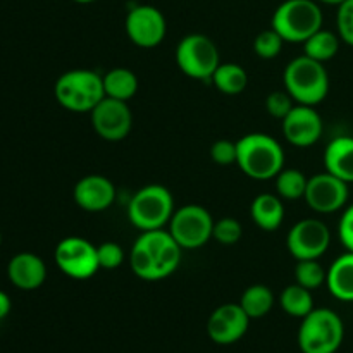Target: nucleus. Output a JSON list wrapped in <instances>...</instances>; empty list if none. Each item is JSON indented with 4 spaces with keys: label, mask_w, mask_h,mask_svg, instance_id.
Instances as JSON below:
<instances>
[{
    "label": "nucleus",
    "mask_w": 353,
    "mask_h": 353,
    "mask_svg": "<svg viewBox=\"0 0 353 353\" xmlns=\"http://www.w3.org/2000/svg\"><path fill=\"white\" fill-rule=\"evenodd\" d=\"M330 228L319 219L299 221L286 238V247L296 261L323 257L330 248Z\"/></svg>",
    "instance_id": "10"
},
{
    "label": "nucleus",
    "mask_w": 353,
    "mask_h": 353,
    "mask_svg": "<svg viewBox=\"0 0 353 353\" xmlns=\"http://www.w3.org/2000/svg\"><path fill=\"white\" fill-rule=\"evenodd\" d=\"M285 40L276 30H264L255 37L254 40V52L261 59H274L281 52Z\"/></svg>",
    "instance_id": "30"
},
{
    "label": "nucleus",
    "mask_w": 353,
    "mask_h": 353,
    "mask_svg": "<svg viewBox=\"0 0 353 353\" xmlns=\"http://www.w3.org/2000/svg\"><path fill=\"white\" fill-rule=\"evenodd\" d=\"M336 24L341 40L353 47V0H345L341 6H338Z\"/></svg>",
    "instance_id": "34"
},
{
    "label": "nucleus",
    "mask_w": 353,
    "mask_h": 353,
    "mask_svg": "<svg viewBox=\"0 0 353 353\" xmlns=\"http://www.w3.org/2000/svg\"><path fill=\"white\" fill-rule=\"evenodd\" d=\"M250 317L240 303H224L210 314L207 321V333L217 345H231L247 334Z\"/></svg>",
    "instance_id": "14"
},
{
    "label": "nucleus",
    "mask_w": 353,
    "mask_h": 353,
    "mask_svg": "<svg viewBox=\"0 0 353 353\" xmlns=\"http://www.w3.org/2000/svg\"><path fill=\"white\" fill-rule=\"evenodd\" d=\"M295 279L300 286L312 292V290L321 288L326 283L327 271H324V268L317 262V259L299 261L295 268Z\"/></svg>",
    "instance_id": "29"
},
{
    "label": "nucleus",
    "mask_w": 353,
    "mask_h": 353,
    "mask_svg": "<svg viewBox=\"0 0 353 353\" xmlns=\"http://www.w3.org/2000/svg\"><path fill=\"white\" fill-rule=\"evenodd\" d=\"M240 305L250 319H261L274 307V293L265 285H252L241 295Z\"/></svg>",
    "instance_id": "24"
},
{
    "label": "nucleus",
    "mask_w": 353,
    "mask_h": 353,
    "mask_svg": "<svg viewBox=\"0 0 353 353\" xmlns=\"http://www.w3.org/2000/svg\"><path fill=\"white\" fill-rule=\"evenodd\" d=\"M78 3H90V2H95V0H74Z\"/></svg>",
    "instance_id": "39"
},
{
    "label": "nucleus",
    "mask_w": 353,
    "mask_h": 353,
    "mask_svg": "<svg viewBox=\"0 0 353 353\" xmlns=\"http://www.w3.org/2000/svg\"><path fill=\"white\" fill-rule=\"evenodd\" d=\"M236 164L252 179L268 181L283 171L285 152L278 140L265 133H250L236 141Z\"/></svg>",
    "instance_id": "1"
},
{
    "label": "nucleus",
    "mask_w": 353,
    "mask_h": 353,
    "mask_svg": "<svg viewBox=\"0 0 353 353\" xmlns=\"http://www.w3.org/2000/svg\"><path fill=\"white\" fill-rule=\"evenodd\" d=\"M176 62L190 78L210 79L217 65L221 64L219 50L205 34H186L176 47Z\"/></svg>",
    "instance_id": "7"
},
{
    "label": "nucleus",
    "mask_w": 353,
    "mask_h": 353,
    "mask_svg": "<svg viewBox=\"0 0 353 353\" xmlns=\"http://www.w3.org/2000/svg\"><path fill=\"white\" fill-rule=\"evenodd\" d=\"M285 88L293 100L302 105H317L330 92V74L323 62L302 55L286 65Z\"/></svg>",
    "instance_id": "2"
},
{
    "label": "nucleus",
    "mask_w": 353,
    "mask_h": 353,
    "mask_svg": "<svg viewBox=\"0 0 353 353\" xmlns=\"http://www.w3.org/2000/svg\"><path fill=\"white\" fill-rule=\"evenodd\" d=\"M326 285L334 299L353 302V252L347 250L331 264Z\"/></svg>",
    "instance_id": "20"
},
{
    "label": "nucleus",
    "mask_w": 353,
    "mask_h": 353,
    "mask_svg": "<svg viewBox=\"0 0 353 353\" xmlns=\"http://www.w3.org/2000/svg\"><path fill=\"white\" fill-rule=\"evenodd\" d=\"M281 123L283 134L295 147H312L323 137V119L319 112L310 105L299 103L290 110Z\"/></svg>",
    "instance_id": "15"
},
{
    "label": "nucleus",
    "mask_w": 353,
    "mask_h": 353,
    "mask_svg": "<svg viewBox=\"0 0 353 353\" xmlns=\"http://www.w3.org/2000/svg\"><path fill=\"white\" fill-rule=\"evenodd\" d=\"M174 214L171 192L162 185H148L138 190L128 205L131 224L141 231L161 230Z\"/></svg>",
    "instance_id": "6"
},
{
    "label": "nucleus",
    "mask_w": 353,
    "mask_h": 353,
    "mask_svg": "<svg viewBox=\"0 0 353 353\" xmlns=\"http://www.w3.org/2000/svg\"><path fill=\"white\" fill-rule=\"evenodd\" d=\"M212 83L224 95H240L248 85V74L240 64H219L212 74Z\"/></svg>",
    "instance_id": "23"
},
{
    "label": "nucleus",
    "mask_w": 353,
    "mask_h": 353,
    "mask_svg": "<svg viewBox=\"0 0 353 353\" xmlns=\"http://www.w3.org/2000/svg\"><path fill=\"white\" fill-rule=\"evenodd\" d=\"M137 241L150 252L154 261L157 262L162 278H168L178 269L179 262H181L183 248L179 247V243L172 238L169 231H164L162 228L161 230L143 231Z\"/></svg>",
    "instance_id": "17"
},
{
    "label": "nucleus",
    "mask_w": 353,
    "mask_h": 353,
    "mask_svg": "<svg viewBox=\"0 0 353 353\" xmlns=\"http://www.w3.org/2000/svg\"><path fill=\"white\" fill-rule=\"evenodd\" d=\"M250 214L254 223L261 230L276 231L285 219V205L279 196L272 195V193H262V195L255 196V200L252 202Z\"/></svg>",
    "instance_id": "21"
},
{
    "label": "nucleus",
    "mask_w": 353,
    "mask_h": 353,
    "mask_svg": "<svg viewBox=\"0 0 353 353\" xmlns=\"http://www.w3.org/2000/svg\"><path fill=\"white\" fill-rule=\"evenodd\" d=\"M57 102L71 112H92L105 97L102 76L90 69H72L55 81Z\"/></svg>",
    "instance_id": "4"
},
{
    "label": "nucleus",
    "mask_w": 353,
    "mask_h": 353,
    "mask_svg": "<svg viewBox=\"0 0 353 353\" xmlns=\"http://www.w3.org/2000/svg\"><path fill=\"white\" fill-rule=\"evenodd\" d=\"M293 107H295L293 105V97L286 90L285 92L278 90V92L269 93L268 99H265V109L276 119H285Z\"/></svg>",
    "instance_id": "32"
},
{
    "label": "nucleus",
    "mask_w": 353,
    "mask_h": 353,
    "mask_svg": "<svg viewBox=\"0 0 353 353\" xmlns=\"http://www.w3.org/2000/svg\"><path fill=\"white\" fill-rule=\"evenodd\" d=\"M317 2H323V3H330V6H341L345 0H317Z\"/></svg>",
    "instance_id": "38"
},
{
    "label": "nucleus",
    "mask_w": 353,
    "mask_h": 353,
    "mask_svg": "<svg viewBox=\"0 0 353 353\" xmlns=\"http://www.w3.org/2000/svg\"><path fill=\"white\" fill-rule=\"evenodd\" d=\"M279 303H281V309L288 316L299 317V319H303L314 310L312 293H310V290L300 286L299 283L286 286L283 290L281 296H279Z\"/></svg>",
    "instance_id": "25"
},
{
    "label": "nucleus",
    "mask_w": 353,
    "mask_h": 353,
    "mask_svg": "<svg viewBox=\"0 0 353 353\" xmlns=\"http://www.w3.org/2000/svg\"><path fill=\"white\" fill-rule=\"evenodd\" d=\"M7 274H9L10 283L16 288L31 292V290L40 288L47 278V265L38 255L23 252L10 259L7 265Z\"/></svg>",
    "instance_id": "18"
},
{
    "label": "nucleus",
    "mask_w": 353,
    "mask_h": 353,
    "mask_svg": "<svg viewBox=\"0 0 353 353\" xmlns=\"http://www.w3.org/2000/svg\"><path fill=\"white\" fill-rule=\"evenodd\" d=\"M102 79L103 92H105V97H110V99L128 102L138 92L137 74L126 68L110 69L105 76H102Z\"/></svg>",
    "instance_id": "22"
},
{
    "label": "nucleus",
    "mask_w": 353,
    "mask_h": 353,
    "mask_svg": "<svg viewBox=\"0 0 353 353\" xmlns=\"http://www.w3.org/2000/svg\"><path fill=\"white\" fill-rule=\"evenodd\" d=\"M116 200L112 181L102 174H88L74 186V202L86 212H102Z\"/></svg>",
    "instance_id": "16"
},
{
    "label": "nucleus",
    "mask_w": 353,
    "mask_h": 353,
    "mask_svg": "<svg viewBox=\"0 0 353 353\" xmlns=\"http://www.w3.org/2000/svg\"><path fill=\"white\" fill-rule=\"evenodd\" d=\"M243 230H241V224L238 223L233 217H223L217 223H214L212 230V238L217 240L223 245H234L240 241Z\"/></svg>",
    "instance_id": "31"
},
{
    "label": "nucleus",
    "mask_w": 353,
    "mask_h": 353,
    "mask_svg": "<svg viewBox=\"0 0 353 353\" xmlns=\"http://www.w3.org/2000/svg\"><path fill=\"white\" fill-rule=\"evenodd\" d=\"M97 255H99L100 269H116L124 261V250L121 248V245L114 243V241L100 243L97 247Z\"/></svg>",
    "instance_id": "33"
},
{
    "label": "nucleus",
    "mask_w": 353,
    "mask_h": 353,
    "mask_svg": "<svg viewBox=\"0 0 353 353\" xmlns=\"http://www.w3.org/2000/svg\"><path fill=\"white\" fill-rule=\"evenodd\" d=\"M165 17L154 6H134L126 16V33L141 48L157 47L165 37Z\"/></svg>",
    "instance_id": "12"
},
{
    "label": "nucleus",
    "mask_w": 353,
    "mask_h": 353,
    "mask_svg": "<svg viewBox=\"0 0 353 353\" xmlns=\"http://www.w3.org/2000/svg\"><path fill=\"white\" fill-rule=\"evenodd\" d=\"M303 48H305L307 57L324 64V62L331 61L340 50V34H334L333 31L319 30L309 40L303 41Z\"/></svg>",
    "instance_id": "26"
},
{
    "label": "nucleus",
    "mask_w": 353,
    "mask_h": 353,
    "mask_svg": "<svg viewBox=\"0 0 353 353\" xmlns=\"http://www.w3.org/2000/svg\"><path fill=\"white\" fill-rule=\"evenodd\" d=\"M345 326L331 309H314L302 319L299 347L303 353H336L343 343Z\"/></svg>",
    "instance_id": "5"
},
{
    "label": "nucleus",
    "mask_w": 353,
    "mask_h": 353,
    "mask_svg": "<svg viewBox=\"0 0 353 353\" xmlns=\"http://www.w3.org/2000/svg\"><path fill=\"white\" fill-rule=\"evenodd\" d=\"M307 183L309 179L299 169H283L276 176V190H278L279 196L286 200H299L305 196Z\"/></svg>",
    "instance_id": "27"
},
{
    "label": "nucleus",
    "mask_w": 353,
    "mask_h": 353,
    "mask_svg": "<svg viewBox=\"0 0 353 353\" xmlns=\"http://www.w3.org/2000/svg\"><path fill=\"white\" fill-rule=\"evenodd\" d=\"M303 199L316 212H336V210L343 209L348 202V183L327 171L321 172L309 179Z\"/></svg>",
    "instance_id": "13"
},
{
    "label": "nucleus",
    "mask_w": 353,
    "mask_h": 353,
    "mask_svg": "<svg viewBox=\"0 0 353 353\" xmlns=\"http://www.w3.org/2000/svg\"><path fill=\"white\" fill-rule=\"evenodd\" d=\"M9 312H10V299L6 292L0 290V319L9 316Z\"/></svg>",
    "instance_id": "37"
},
{
    "label": "nucleus",
    "mask_w": 353,
    "mask_h": 353,
    "mask_svg": "<svg viewBox=\"0 0 353 353\" xmlns=\"http://www.w3.org/2000/svg\"><path fill=\"white\" fill-rule=\"evenodd\" d=\"M214 221L209 210L196 203L183 205L172 214L169 221V233L179 247L186 250H196L212 238Z\"/></svg>",
    "instance_id": "8"
},
{
    "label": "nucleus",
    "mask_w": 353,
    "mask_h": 353,
    "mask_svg": "<svg viewBox=\"0 0 353 353\" xmlns=\"http://www.w3.org/2000/svg\"><path fill=\"white\" fill-rule=\"evenodd\" d=\"M130 265L134 274L140 279H145V281H159V279H164L161 271H159L157 262L154 261L150 252L143 245L138 243V241H134L133 248H131Z\"/></svg>",
    "instance_id": "28"
},
{
    "label": "nucleus",
    "mask_w": 353,
    "mask_h": 353,
    "mask_svg": "<svg viewBox=\"0 0 353 353\" xmlns=\"http://www.w3.org/2000/svg\"><path fill=\"white\" fill-rule=\"evenodd\" d=\"M90 114H92L93 130L107 141L124 140L133 126V116L124 100L103 97Z\"/></svg>",
    "instance_id": "11"
},
{
    "label": "nucleus",
    "mask_w": 353,
    "mask_h": 353,
    "mask_svg": "<svg viewBox=\"0 0 353 353\" xmlns=\"http://www.w3.org/2000/svg\"><path fill=\"white\" fill-rule=\"evenodd\" d=\"M340 240L348 252H353V203L345 210L340 221Z\"/></svg>",
    "instance_id": "36"
},
{
    "label": "nucleus",
    "mask_w": 353,
    "mask_h": 353,
    "mask_svg": "<svg viewBox=\"0 0 353 353\" xmlns=\"http://www.w3.org/2000/svg\"><path fill=\"white\" fill-rule=\"evenodd\" d=\"M272 30L290 43H303L323 30V10L317 0H285L272 16Z\"/></svg>",
    "instance_id": "3"
},
{
    "label": "nucleus",
    "mask_w": 353,
    "mask_h": 353,
    "mask_svg": "<svg viewBox=\"0 0 353 353\" xmlns=\"http://www.w3.org/2000/svg\"><path fill=\"white\" fill-rule=\"evenodd\" d=\"M324 165L326 171L336 178L343 179L348 185L353 183V138H334L324 152Z\"/></svg>",
    "instance_id": "19"
},
{
    "label": "nucleus",
    "mask_w": 353,
    "mask_h": 353,
    "mask_svg": "<svg viewBox=\"0 0 353 353\" xmlns=\"http://www.w3.org/2000/svg\"><path fill=\"white\" fill-rule=\"evenodd\" d=\"M0 245H2V233H0Z\"/></svg>",
    "instance_id": "40"
},
{
    "label": "nucleus",
    "mask_w": 353,
    "mask_h": 353,
    "mask_svg": "<svg viewBox=\"0 0 353 353\" xmlns=\"http://www.w3.org/2000/svg\"><path fill=\"white\" fill-rule=\"evenodd\" d=\"M54 257L57 268L72 279H90L100 269L97 247L85 238H64L59 241Z\"/></svg>",
    "instance_id": "9"
},
{
    "label": "nucleus",
    "mask_w": 353,
    "mask_h": 353,
    "mask_svg": "<svg viewBox=\"0 0 353 353\" xmlns=\"http://www.w3.org/2000/svg\"><path fill=\"white\" fill-rule=\"evenodd\" d=\"M236 141L231 140H217L210 147V159L216 162L217 165H231L236 164Z\"/></svg>",
    "instance_id": "35"
}]
</instances>
